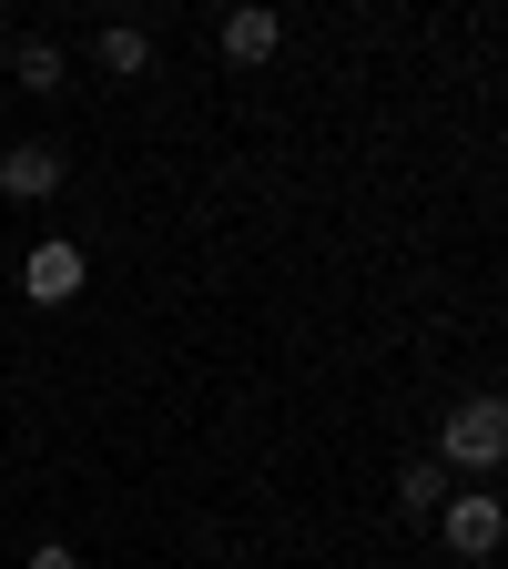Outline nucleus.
I'll return each mask as SVG.
<instances>
[{
    "mask_svg": "<svg viewBox=\"0 0 508 569\" xmlns=\"http://www.w3.org/2000/svg\"><path fill=\"white\" fill-rule=\"evenodd\" d=\"M508 458V397H468V407H448V427H438V468H498Z\"/></svg>",
    "mask_w": 508,
    "mask_h": 569,
    "instance_id": "obj_1",
    "label": "nucleus"
},
{
    "mask_svg": "<svg viewBox=\"0 0 508 569\" xmlns=\"http://www.w3.org/2000/svg\"><path fill=\"white\" fill-rule=\"evenodd\" d=\"M438 529H448V549H458V559H488V549L508 539V509H498L488 488H448V509H438Z\"/></svg>",
    "mask_w": 508,
    "mask_h": 569,
    "instance_id": "obj_2",
    "label": "nucleus"
},
{
    "mask_svg": "<svg viewBox=\"0 0 508 569\" xmlns=\"http://www.w3.org/2000/svg\"><path fill=\"white\" fill-rule=\"evenodd\" d=\"M82 244H31V264H21V296L31 306H71V296H82Z\"/></svg>",
    "mask_w": 508,
    "mask_h": 569,
    "instance_id": "obj_3",
    "label": "nucleus"
},
{
    "mask_svg": "<svg viewBox=\"0 0 508 569\" xmlns=\"http://www.w3.org/2000/svg\"><path fill=\"white\" fill-rule=\"evenodd\" d=\"M0 193H21V203L61 193V142H11V153H0Z\"/></svg>",
    "mask_w": 508,
    "mask_h": 569,
    "instance_id": "obj_4",
    "label": "nucleus"
},
{
    "mask_svg": "<svg viewBox=\"0 0 508 569\" xmlns=\"http://www.w3.org/2000/svg\"><path fill=\"white\" fill-rule=\"evenodd\" d=\"M275 41H285L275 11H255V0H245V11H225V61H275Z\"/></svg>",
    "mask_w": 508,
    "mask_h": 569,
    "instance_id": "obj_5",
    "label": "nucleus"
},
{
    "mask_svg": "<svg viewBox=\"0 0 508 569\" xmlns=\"http://www.w3.org/2000/svg\"><path fill=\"white\" fill-rule=\"evenodd\" d=\"M397 509L438 519V509H448V468H438V458H407V468H397Z\"/></svg>",
    "mask_w": 508,
    "mask_h": 569,
    "instance_id": "obj_6",
    "label": "nucleus"
},
{
    "mask_svg": "<svg viewBox=\"0 0 508 569\" xmlns=\"http://www.w3.org/2000/svg\"><path fill=\"white\" fill-rule=\"evenodd\" d=\"M92 51H102V71H142V61H153V41H142L132 21H112V31L92 41Z\"/></svg>",
    "mask_w": 508,
    "mask_h": 569,
    "instance_id": "obj_7",
    "label": "nucleus"
},
{
    "mask_svg": "<svg viewBox=\"0 0 508 569\" xmlns=\"http://www.w3.org/2000/svg\"><path fill=\"white\" fill-rule=\"evenodd\" d=\"M21 92H61V51L51 41H21Z\"/></svg>",
    "mask_w": 508,
    "mask_h": 569,
    "instance_id": "obj_8",
    "label": "nucleus"
},
{
    "mask_svg": "<svg viewBox=\"0 0 508 569\" xmlns=\"http://www.w3.org/2000/svg\"><path fill=\"white\" fill-rule=\"evenodd\" d=\"M21 569H82V559H71V549H61V539H41V549H31V559H21Z\"/></svg>",
    "mask_w": 508,
    "mask_h": 569,
    "instance_id": "obj_9",
    "label": "nucleus"
}]
</instances>
